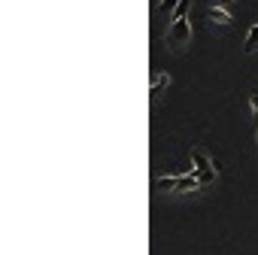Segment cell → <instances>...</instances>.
Segmentation results:
<instances>
[{"label":"cell","instance_id":"6da1fadb","mask_svg":"<svg viewBox=\"0 0 258 255\" xmlns=\"http://www.w3.org/2000/svg\"><path fill=\"white\" fill-rule=\"evenodd\" d=\"M191 161H195V170L201 173V182H210L213 176H216V158H207V152L204 149H191Z\"/></svg>","mask_w":258,"mask_h":255},{"label":"cell","instance_id":"7a4b0ae2","mask_svg":"<svg viewBox=\"0 0 258 255\" xmlns=\"http://www.w3.org/2000/svg\"><path fill=\"white\" fill-rule=\"evenodd\" d=\"M173 43H191V25H188V16H176L173 25H170V34H167Z\"/></svg>","mask_w":258,"mask_h":255},{"label":"cell","instance_id":"3957f363","mask_svg":"<svg viewBox=\"0 0 258 255\" xmlns=\"http://www.w3.org/2000/svg\"><path fill=\"white\" fill-rule=\"evenodd\" d=\"M207 16H210V22H216V25H228V22H231V13H228L225 7H210Z\"/></svg>","mask_w":258,"mask_h":255},{"label":"cell","instance_id":"277c9868","mask_svg":"<svg viewBox=\"0 0 258 255\" xmlns=\"http://www.w3.org/2000/svg\"><path fill=\"white\" fill-rule=\"evenodd\" d=\"M167 85H170V76H167V73H155V76H152V85H149V94H158V91L167 88Z\"/></svg>","mask_w":258,"mask_h":255},{"label":"cell","instance_id":"5b68a950","mask_svg":"<svg viewBox=\"0 0 258 255\" xmlns=\"http://www.w3.org/2000/svg\"><path fill=\"white\" fill-rule=\"evenodd\" d=\"M243 49H246V52H255V49H258V22L249 28V34H246V46H243Z\"/></svg>","mask_w":258,"mask_h":255},{"label":"cell","instance_id":"8992f818","mask_svg":"<svg viewBox=\"0 0 258 255\" xmlns=\"http://www.w3.org/2000/svg\"><path fill=\"white\" fill-rule=\"evenodd\" d=\"M179 7H182V0H161V4H158V16H167V13H173Z\"/></svg>","mask_w":258,"mask_h":255},{"label":"cell","instance_id":"52a82bcc","mask_svg":"<svg viewBox=\"0 0 258 255\" xmlns=\"http://www.w3.org/2000/svg\"><path fill=\"white\" fill-rule=\"evenodd\" d=\"M179 185V176H164V179H155V188L167 192V188H176Z\"/></svg>","mask_w":258,"mask_h":255},{"label":"cell","instance_id":"ba28073f","mask_svg":"<svg viewBox=\"0 0 258 255\" xmlns=\"http://www.w3.org/2000/svg\"><path fill=\"white\" fill-rule=\"evenodd\" d=\"M249 109H252V115L258 118V91H252V94H249Z\"/></svg>","mask_w":258,"mask_h":255},{"label":"cell","instance_id":"9c48e42d","mask_svg":"<svg viewBox=\"0 0 258 255\" xmlns=\"http://www.w3.org/2000/svg\"><path fill=\"white\" fill-rule=\"evenodd\" d=\"M255 137H258V128H255Z\"/></svg>","mask_w":258,"mask_h":255}]
</instances>
